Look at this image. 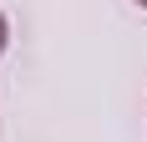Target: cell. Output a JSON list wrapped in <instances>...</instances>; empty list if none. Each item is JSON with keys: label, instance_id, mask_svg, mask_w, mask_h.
<instances>
[{"label": "cell", "instance_id": "obj_1", "mask_svg": "<svg viewBox=\"0 0 147 142\" xmlns=\"http://www.w3.org/2000/svg\"><path fill=\"white\" fill-rule=\"evenodd\" d=\"M5 46H10V20L0 15V56H5Z\"/></svg>", "mask_w": 147, "mask_h": 142}, {"label": "cell", "instance_id": "obj_2", "mask_svg": "<svg viewBox=\"0 0 147 142\" xmlns=\"http://www.w3.org/2000/svg\"><path fill=\"white\" fill-rule=\"evenodd\" d=\"M137 5H142V10H147V0H137Z\"/></svg>", "mask_w": 147, "mask_h": 142}]
</instances>
